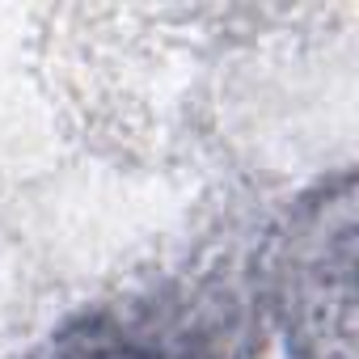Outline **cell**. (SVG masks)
<instances>
[{
  "mask_svg": "<svg viewBox=\"0 0 359 359\" xmlns=\"http://www.w3.org/2000/svg\"><path fill=\"white\" fill-rule=\"evenodd\" d=\"M55 359H169V355L127 330H106L102 321H93L85 325V334L64 338Z\"/></svg>",
  "mask_w": 359,
  "mask_h": 359,
  "instance_id": "1",
  "label": "cell"
}]
</instances>
